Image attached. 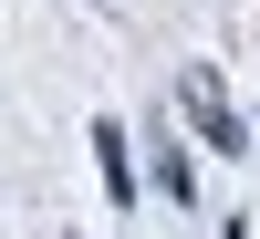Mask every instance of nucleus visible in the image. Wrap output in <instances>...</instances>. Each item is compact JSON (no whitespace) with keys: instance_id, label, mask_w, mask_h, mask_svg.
<instances>
[{"instance_id":"1","label":"nucleus","mask_w":260,"mask_h":239,"mask_svg":"<svg viewBox=\"0 0 260 239\" xmlns=\"http://www.w3.org/2000/svg\"><path fill=\"white\" fill-rule=\"evenodd\" d=\"M177 94H187V115H198V135L219 146V156H240V146H250V125H240V115H229V104H219V73H187Z\"/></svg>"},{"instance_id":"2","label":"nucleus","mask_w":260,"mask_h":239,"mask_svg":"<svg viewBox=\"0 0 260 239\" xmlns=\"http://www.w3.org/2000/svg\"><path fill=\"white\" fill-rule=\"evenodd\" d=\"M94 156H104V198H115V208H136V166H125V125H115V115L94 125Z\"/></svg>"},{"instance_id":"3","label":"nucleus","mask_w":260,"mask_h":239,"mask_svg":"<svg viewBox=\"0 0 260 239\" xmlns=\"http://www.w3.org/2000/svg\"><path fill=\"white\" fill-rule=\"evenodd\" d=\"M156 187H167V198H177V208H187V198H198V166H187V156H177V146H167V156H156Z\"/></svg>"}]
</instances>
